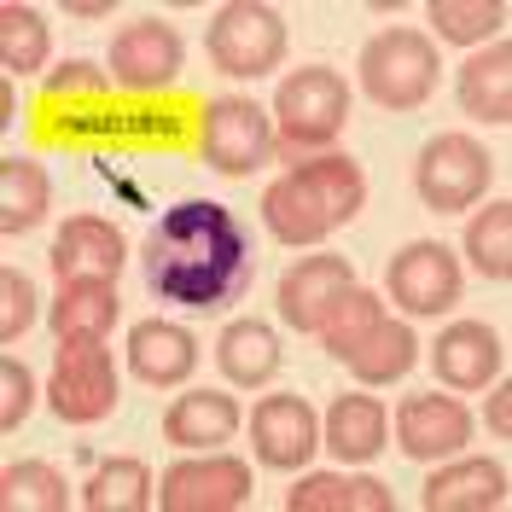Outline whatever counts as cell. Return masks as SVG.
Listing matches in <instances>:
<instances>
[{
	"instance_id": "28",
	"label": "cell",
	"mask_w": 512,
	"mask_h": 512,
	"mask_svg": "<svg viewBox=\"0 0 512 512\" xmlns=\"http://www.w3.org/2000/svg\"><path fill=\"white\" fill-rule=\"evenodd\" d=\"M297 175L320 192L332 227H344V222L361 216V204H367V175H361L355 158H309V163H297Z\"/></svg>"
},
{
	"instance_id": "18",
	"label": "cell",
	"mask_w": 512,
	"mask_h": 512,
	"mask_svg": "<svg viewBox=\"0 0 512 512\" xmlns=\"http://www.w3.org/2000/svg\"><path fill=\"white\" fill-rule=\"evenodd\" d=\"M425 507L431 512H489L507 507V466L495 460H454L425 483Z\"/></svg>"
},
{
	"instance_id": "37",
	"label": "cell",
	"mask_w": 512,
	"mask_h": 512,
	"mask_svg": "<svg viewBox=\"0 0 512 512\" xmlns=\"http://www.w3.org/2000/svg\"><path fill=\"white\" fill-rule=\"evenodd\" d=\"M489 425H495V437L512 431V390L507 384H495V396H489Z\"/></svg>"
},
{
	"instance_id": "17",
	"label": "cell",
	"mask_w": 512,
	"mask_h": 512,
	"mask_svg": "<svg viewBox=\"0 0 512 512\" xmlns=\"http://www.w3.org/2000/svg\"><path fill=\"white\" fill-rule=\"evenodd\" d=\"M262 222L268 233L280 239V245H320L326 233H332V216H326V204H320V192L291 169L280 175L274 187L262 192Z\"/></svg>"
},
{
	"instance_id": "36",
	"label": "cell",
	"mask_w": 512,
	"mask_h": 512,
	"mask_svg": "<svg viewBox=\"0 0 512 512\" xmlns=\"http://www.w3.org/2000/svg\"><path fill=\"white\" fill-rule=\"evenodd\" d=\"M47 94L64 99V94H105V70H94L88 59H70L64 70L47 76Z\"/></svg>"
},
{
	"instance_id": "16",
	"label": "cell",
	"mask_w": 512,
	"mask_h": 512,
	"mask_svg": "<svg viewBox=\"0 0 512 512\" xmlns=\"http://www.w3.org/2000/svg\"><path fill=\"white\" fill-rule=\"evenodd\" d=\"M128 367L146 384H181L198 367V338L175 320H140L128 332Z\"/></svg>"
},
{
	"instance_id": "2",
	"label": "cell",
	"mask_w": 512,
	"mask_h": 512,
	"mask_svg": "<svg viewBox=\"0 0 512 512\" xmlns=\"http://www.w3.org/2000/svg\"><path fill=\"white\" fill-rule=\"evenodd\" d=\"M361 88L384 111H414L437 88V47L419 30H379L361 47Z\"/></svg>"
},
{
	"instance_id": "25",
	"label": "cell",
	"mask_w": 512,
	"mask_h": 512,
	"mask_svg": "<svg viewBox=\"0 0 512 512\" xmlns=\"http://www.w3.org/2000/svg\"><path fill=\"white\" fill-rule=\"evenodd\" d=\"M117 326V286L111 280H59L53 332L59 338H105Z\"/></svg>"
},
{
	"instance_id": "4",
	"label": "cell",
	"mask_w": 512,
	"mask_h": 512,
	"mask_svg": "<svg viewBox=\"0 0 512 512\" xmlns=\"http://www.w3.org/2000/svg\"><path fill=\"white\" fill-rule=\"evenodd\" d=\"M47 402L64 425H94L117 408V367H111L105 338H59Z\"/></svg>"
},
{
	"instance_id": "32",
	"label": "cell",
	"mask_w": 512,
	"mask_h": 512,
	"mask_svg": "<svg viewBox=\"0 0 512 512\" xmlns=\"http://www.w3.org/2000/svg\"><path fill=\"white\" fill-rule=\"evenodd\" d=\"M431 24H437V35L443 41H501V30H507V6L501 0H431Z\"/></svg>"
},
{
	"instance_id": "33",
	"label": "cell",
	"mask_w": 512,
	"mask_h": 512,
	"mask_svg": "<svg viewBox=\"0 0 512 512\" xmlns=\"http://www.w3.org/2000/svg\"><path fill=\"white\" fill-rule=\"evenodd\" d=\"M373 320H384V303H379V291H367V286H350L338 303H332V315H326V326H320V338H326V350L332 355H344L373 326Z\"/></svg>"
},
{
	"instance_id": "24",
	"label": "cell",
	"mask_w": 512,
	"mask_h": 512,
	"mask_svg": "<svg viewBox=\"0 0 512 512\" xmlns=\"http://www.w3.org/2000/svg\"><path fill=\"white\" fill-rule=\"evenodd\" d=\"M291 512H390V489L379 478H344V472H309L286 495Z\"/></svg>"
},
{
	"instance_id": "34",
	"label": "cell",
	"mask_w": 512,
	"mask_h": 512,
	"mask_svg": "<svg viewBox=\"0 0 512 512\" xmlns=\"http://www.w3.org/2000/svg\"><path fill=\"white\" fill-rule=\"evenodd\" d=\"M30 320H35V286L18 268H6L0 274V344H18L30 332Z\"/></svg>"
},
{
	"instance_id": "8",
	"label": "cell",
	"mask_w": 512,
	"mask_h": 512,
	"mask_svg": "<svg viewBox=\"0 0 512 512\" xmlns=\"http://www.w3.org/2000/svg\"><path fill=\"white\" fill-rule=\"evenodd\" d=\"M384 286L408 315H443L448 303H460V262L443 239H414L390 256Z\"/></svg>"
},
{
	"instance_id": "19",
	"label": "cell",
	"mask_w": 512,
	"mask_h": 512,
	"mask_svg": "<svg viewBox=\"0 0 512 512\" xmlns=\"http://www.w3.org/2000/svg\"><path fill=\"white\" fill-rule=\"evenodd\" d=\"M239 431V402L222 390H187L175 396V408L163 414V437L175 448H216Z\"/></svg>"
},
{
	"instance_id": "26",
	"label": "cell",
	"mask_w": 512,
	"mask_h": 512,
	"mask_svg": "<svg viewBox=\"0 0 512 512\" xmlns=\"http://www.w3.org/2000/svg\"><path fill=\"white\" fill-rule=\"evenodd\" d=\"M53 204L47 169L35 158H0V233H30Z\"/></svg>"
},
{
	"instance_id": "30",
	"label": "cell",
	"mask_w": 512,
	"mask_h": 512,
	"mask_svg": "<svg viewBox=\"0 0 512 512\" xmlns=\"http://www.w3.org/2000/svg\"><path fill=\"white\" fill-rule=\"evenodd\" d=\"M0 501L18 512H64L70 507V489H64L59 466H47V460H18V466H6L0 472Z\"/></svg>"
},
{
	"instance_id": "20",
	"label": "cell",
	"mask_w": 512,
	"mask_h": 512,
	"mask_svg": "<svg viewBox=\"0 0 512 512\" xmlns=\"http://www.w3.org/2000/svg\"><path fill=\"white\" fill-rule=\"evenodd\" d=\"M454 94H460V111H466V117H478V123H507L512 117V47H507V35H501L489 53H478L472 64H460Z\"/></svg>"
},
{
	"instance_id": "38",
	"label": "cell",
	"mask_w": 512,
	"mask_h": 512,
	"mask_svg": "<svg viewBox=\"0 0 512 512\" xmlns=\"http://www.w3.org/2000/svg\"><path fill=\"white\" fill-rule=\"evenodd\" d=\"M64 12L82 18V24H99V18H111L117 6H111V0H64Z\"/></svg>"
},
{
	"instance_id": "31",
	"label": "cell",
	"mask_w": 512,
	"mask_h": 512,
	"mask_svg": "<svg viewBox=\"0 0 512 512\" xmlns=\"http://www.w3.org/2000/svg\"><path fill=\"white\" fill-rule=\"evenodd\" d=\"M0 64L18 70V76L47 64V24H41L35 6H18V0L0 6Z\"/></svg>"
},
{
	"instance_id": "23",
	"label": "cell",
	"mask_w": 512,
	"mask_h": 512,
	"mask_svg": "<svg viewBox=\"0 0 512 512\" xmlns=\"http://www.w3.org/2000/svg\"><path fill=\"white\" fill-rule=\"evenodd\" d=\"M216 367H222L233 384H268L280 373V338H274V326H262V320H233L222 338H216Z\"/></svg>"
},
{
	"instance_id": "35",
	"label": "cell",
	"mask_w": 512,
	"mask_h": 512,
	"mask_svg": "<svg viewBox=\"0 0 512 512\" xmlns=\"http://www.w3.org/2000/svg\"><path fill=\"white\" fill-rule=\"evenodd\" d=\"M0 390H6V396H0V431H18V425H24V414L35 408V384H30V367L6 355V361H0Z\"/></svg>"
},
{
	"instance_id": "11",
	"label": "cell",
	"mask_w": 512,
	"mask_h": 512,
	"mask_svg": "<svg viewBox=\"0 0 512 512\" xmlns=\"http://www.w3.org/2000/svg\"><path fill=\"white\" fill-rule=\"evenodd\" d=\"M251 443H256V460H262V466H274V472L309 466V454L320 448L315 408H309L303 396H268V402H256Z\"/></svg>"
},
{
	"instance_id": "10",
	"label": "cell",
	"mask_w": 512,
	"mask_h": 512,
	"mask_svg": "<svg viewBox=\"0 0 512 512\" xmlns=\"http://www.w3.org/2000/svg\"><path fill=\"white\" fill-rule=\"evenodd\" d=\"M181 35L175 24H163V18H140V24H128L117 41H111V70H117V82L134 88V94H158V88H175L181 82Z\"/></svg>"
},
{
	"instance_id": "15",
	"label": "cell",
	"mask_w": 512,
	"mask_h": 512,
	"mask_svg": "<svg viewBox=\"0 0 512 512\" xmlns=\"http://www.w3.org/2000/svg\"><path fill=\"white\" fill-rule=\"evenodd\" d=\"M123 268V233L99 216H76L53 239V274L59 280H117Z\"/></svg>"
},
{
	"instance_id": "27",
	"label": "cell",
	"mask_w": 512,
	"mask_h": 512,
	"mask_svg": "<svg viewBox=\"0 0 512 512\" xmlns=\"http://www.w3.org/2000/svg\"><path fill=\"white\" fill-rule=\"evenodd\" d=\"M152 501L158 495H152V466L146 460H105L82 489L88 512H146Z\"/></svg>"
},
{
	"instance_id": "13",
	"label": "cell",
	"mask_w": 512,
	"mask_h": 512,
	"mask_svg": "<svg viewBox=\"0 0 512 512\" xmlns=\"http://www.w3.org/2000/svg\"><path fill=\"white\" fill-rule=\"evenodd\" d=\"M396 437L408 460H443L472 443V414L454 396H408L396 408Z\"/></svg>"
},
{
	"instance_id": "9",
	"label": "cell",
	"mask_w": 512,
	"mask_h": 512,
	"mask_svg": "<svg viewBox=\"0 0 512 512\" xmlns=\"http://www.w3.org/2000/svg\"><path fill=\"white\" fill-rule=\"evenodd\" d=\"M163 512H227L251 501V466L233 454H204V460H181L163 472L158 489Z\"/></svg>"
},
{
	"instance_id": "7",
	"label": "cell",
	"mask_w": 512,
	"mask_h": 512,
	"mask_svg": "<svg viewBox=\"0 0 512 512\" xmlns=\"http://www.w3.org/2000/svg\"><path fill=\"white\" fill-rule=\"evenodd\" d=\"M204 163L216 175H256L268 152H274V117L256 99H210L204 105V140H198Z\"/></svg>"
},
{
	"instance_id": "22",
	"label": "cell",
	"mask_w": 512,
	"mask_h": 512,
	"mask_svg": "<svg viewBox=\"0 0 512 512\" xmlns=\"http://www.w3.org/2000/svg\"><path fill=\"white\" fill-rule=\"evenodd\" d=\"M384 431H390V414H384V402H373V396H338L332 402V414H326V443L344 466H355V460H373L384 448Z\"/></svg>"
},
{
	"instance_id": "12",
	"label": "cell",
	"mask_w": 512,
	"mask_h": 512,
	"mask_svg": "<svg viewBox=\"0 0 512 512\" xmlns=\"http://www.w3.org/2000/svg\"><path fill=\"white\" fill-rule=\"evenodd\" d=\"M350 286H355V274L344 256H303L280 280V320L297 326V332H320L326 315H332V303Z\"/></svg>"
},
{
	"instance_id": "5",
	"label": "cell",
	"mask_w": 512,
	"mask_h": 512,
	"mask_svg": "<svg viewBox=\"0 0 512 512\" xmlns=\"http://www.w3.org/2000/svg\"><path fill=\"white\" fill-rule=\"evenodd\" d=\"M210 64L227 76H268L274 64L286 59V24L274 6H256V0H233L210 18Z\"/></svg>"
},
{
	"instance_id": "21",
	"label": "cell",
	"mask_w": 512,
	"mask_h": 512,
	"mask_svg": "<svg viewBox=\"0 0 512 512\" xmlns=\"http://www.w3.org/2000/svg\"><path fill=\"white\" fill-rule=\"evenodd\" d=\"M414 350L419 344H414V332H408L402 320H373L338 361H350V373L361 384H396L408 367H414Z\"/></svg>"
},
{
	"instance_id": "6",
	"label": "cell",
	"mask_w": 512,
	"mask_h": 512,
	"mask_svg": "<svg viewBox=\"0 0 512 512\" xmlns=\"http://www.w3.org/2000/svg\"><path fill=\"white\" fill-rule=\"evenodd\" d=\"M489 187V152L472 134H437L425 140V152L414 158V192L425 210H472Z\"/></svg>"
},
{
	"instance_id": "14",
	"label": "cell",
	"mask_w": 512,
	"mask_h": 512,
	"mask_svg": "<svg viewBox=\"0 0 512 512\" xmlns=\"http://www.w3.org/2000/svg\"><path fill=\"white\" fill-rule=\"evenodd\" d=\"M431 361H437V379L448 390H489L507 367V350L483 320H454V326H443Z\"/></svg>"
},
{
	"instance_id": "3",
	"label": "cell",
	"mask_w": 512,
	"mask_h": 512,
	"mask_svg": "<svg viewBox=\"0 0 512 512\" xmlns=\"http://www.w3.org/2000/svg\"><path fill=\"white\" fill-rule=\"evenodd\" d=\"M268 117L280 128V140H291V146H332L344 117H350V88H344L338 70L303 64L274 88V111Z\"/></svg>"
},
{
	"instance_id": "29",
	"label": "cell",
	"mask_w": 512,
	"mask_h": 512,
	"mask_svg": "<svg viewBox=\"0 0 512 512\" xmlns=\"http://www.w3.org/2000/svg\"><path fill=\"white\" fill-rule=\"evenodd\" d=\"M466 256H472V268H478L483 280H512V204L507 198H495L489 210L472 216Z\"/></svg>"
},
{
	"instance_id": "1",
	"label": "cell",
	"mask_w": 512,
	"mask_h": 512,
	"mask_svg": "<svg viewBox=\"0 0 512 512\" xmlns=\"http://www.w3.org/2000/svg\"><path fill=\"white\" fill-rule=\"evenodd\" d=\"M146 291L181 309H227L251 291V239L239 216L216 198H187L163 210V222L146 233Z\"/></svg>"
}]
</instances>
